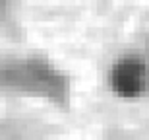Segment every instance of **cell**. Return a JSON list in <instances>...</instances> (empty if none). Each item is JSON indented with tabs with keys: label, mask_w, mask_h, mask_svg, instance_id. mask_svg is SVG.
Instances as JSON below:
<instances>
[{
	"label": "cell",
	"mask_w": 149,
	"mask_h": 140,
	"mask_svg": "<svg viewBox=\"0 0 149 140\" xmlns=\"http://www.w3.org/2000/svg\"><path fill=\"white\" fill-rule=\"evenodd\" d=\"M0 88L10 94L39 97L56 107H68L70 76L45 55H23L0 64Z\"/></svg>",
	"instance_id": "cell-1"
},
{
	"label": "cell",
	"mask_w": 149,
	"mask_h": 140,
	"mask_svg": "<svg viewBox=\"0 0 149 140\" xmlns=\"http://www.w3.org/2000/svg\"><path fill=\"white\" fill-rule=\"evenodd\" d=\"M109 91L120 99H138L149 91V61L139 53H124L107 70Z\"/></svg>",
	"instance_id": "cell-2"
},
{
	"label": "cell",
	"mask_w": 149,
	"mask_h": 140,
	"mask_svg": "<svg viewBox=\"0 0 149 140\" xmlns=\"http://www.w3.org/2000/svg\"><path fill=\"white\" fill-rule=\"evenodd\" d=\"M147 61H149V56H147Z\"/></svg>",
	"instance_id": "cell-3"
}]
</instances>
